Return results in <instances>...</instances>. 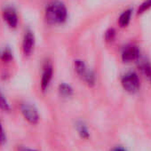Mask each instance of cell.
Returning a JSON list of instances; mask_svg holds the SVG:
<instances>
[{
	"label": "cell",
	"mask_w": 151,
	"mask_h": 151,
	"mask_svg": "<svg viewBox=\"0 0 151 151\" xmlns=\"http://www.w3.org/2000/svg\"><path fill=\"white\" fill-rule=\"evenodd\" d=\"M66 6L60 0H53L45 8V20L51 25H62L68 20Z\"/></svg>",
	"instance_id": "cell-1"
},
{
	"label": "cell",
	"mask_w": 151,
	"mask_h": 151,
	"mask_svg": "<svg viewBox=\"0 0 151 151\" xmlns=\"http://www.w3.org/2000/svg\"><path fill=\"white\" fill-rule=\"evenodd\" d=\"M74 69L78 77L84 81L88 86L93 87L96 84V77L94 72L87 67L82 60H76L74 61Z\"/></svg>",
	"instance_id": "cell-2"
},
{
	"label": "cell",
	"mask_w": 151,
	"mask_h": 151,
	"mask_svg": "<svg viewBox=\"0 0 151 151\" xmlns=\"http://www.w3.org/2000/svg\"><path fill=\"white\" fill-rule=\"evenodd\" d=\"M121 85L127 93H137L140 87V81L138 74L134 71H128L124 73L121 78Z\"/></svg>",
	"instance_id": "cell-3"
},
{
	"label": "cell",
	"mask_w": 151,
	"mask_h": 151,
	"mask_svg": "<svg viewBox=\"0 0 151 151\" xmlns=\"http://www.w3.org/2000/svg\"><path fill=\"white\" fill-rule=\"evenodd\" d=\"M21 112L23 117L31 124H37L39 121V114L35 106L30 103L24 102L21 105Z\"/></svg>",
	"instance_id": "cell-4"
},
{
	"label": "cell",
	"mask_w": 151,
	"mask_h": 151,
	"mask_svg": "<svg viewBox=\"0 0 151 151\" xmlns=\"http://www.w3.org/2000/svg\"><path fill=\"white\" fill-rule=\"evenodd\" d=\"M53 76V68L51 63H45L44 66L43 73H42V78L40 82V87L43 92L46 91L51 84V81L52 79Z\"/></svg>",
	"instance_id": "cell-5"
},
{
	"label": "cell",
	"mask_w": 151,
	"mask_h": 151,
	"mask_svg": "<svg viewBox=\"0 0 151 151\" xmlns=\"http://www.w3.org/2000/svg\"><path fill=\"white\" fill-rule=\"evenodd\" d=\"M121 58L122 60L126 63L135 61L139 58V50L135 45H127L124 48L121 53Z\"/></svg>",
	"instance_id": "cell-6"
},
{
	"label": "cell",
	"mask_w": 151,
	"mask_h": 151,
	"mask_svg": "<svg viewBox=\"0 0 151 151\" xmlns=\"http://www.w3.org/2000/svg\"><path fill=\"white\" fill-rule=\"evenodd\" d=\"M35 47V36L31 30H27L22 40V52L25 56H29Z\"/></svg>",
	"instance_id": "cell-7"
},
{
	"label": "cell",
	"mask_w": 151,
	"mask_h": 151,
	"mask_svg": "<svg viewBox=\"0 0 151 151\" xmlns=\"http://www.w3.org/2000/svg\"><path fill=\"white\" fill-rule=\"evenodd\" d=\"M3 19L11 29H15L18 25V14L14 7H6L3 11Z\"/></svg>",
	"instance_id": "cell-8"
},
{
	"label": "cell",
	"mask_w": 151,
	"mask_h": 151,
	"mask_svg": "<svg viewBox=\"0 0 151 151\" xmlns=\"http://www.w3.org/2000/svg\"><path fill=\"white\" fill-rule=\"evenodd\" d=\"M58 91H59L60 95L64 97V98H69L74 93L73 87L69 84H67L65 82H62L59 85Z\"/></svg>",
	"instance_id": "cell-9"
},
{
	"label": "cell",
	"mask_w": 151,
	"mask_h": 151,
	"mask_svg": "<svg viewBox=\"0 0 151 151\" xmlns=\"http://www.w3.org/2000/svg\"><path fill=\"white\" fill-rule=\"evenodd\" d=\"M132 9H127L121 14L118 19V24L121 28H125L129 25L132 18Z\"/></svg>",
	"instance_id": "cell-10"
},
{
	"label": "cell",
	"mask_w": 151,
	"mask_h": 151,
	"mask_svg": "<svg viewBox=\"0 0 151 151\" xmlns=\"http://www.w3.org/2000/svg\"><path fill=\"white\" fill-rule=\"evenodd\" d=\"M77 130L79 133V135L83 138V139H88L90 137V133L88 131L87 126L85 124V123L83 122H78L77 124Z\"/></svg>",
	"instance_id": "cell-11"
},
{
	"label": "cell",
	"mask_w": 151,
	"mask_h": 151,
	"mask_svg": "<svg viewBox=\"0 0 151 151\" xmlns=\"http://www.w3.org/2000/svg\"><path fill=\"white\" fill-rule=\"evenodd\" d=\"M139 68L141 70V72L147 76V77H150L151 75V65L149 62H147V60H141L139 64Z\"/></svg>",
	"instance_id": "cell-12"
},
{
	"label": "cell",
	"mask_w": 151,
	"mask_h": 151,
	"mask_svg": "<svg viewBox=\"0 0 151 151\" xmlns=\"http://www.w3.org/2000/svg\"><path fill=\"white\" fill-rule=\"evenodd\" d=\"M13 57H14L13 52L9 48H5L0 52V59L3 61L9 62L13 60Z\"/></svg>",
	"instance_id": "cell-13"
},
{
	"label": "cell",
	"mask_w": 151,
	"mask_h": 151,
	"mask_svg": "<svg viewBox=\"0 0 151 151\" xmlns=\"http://www.w3.org/2000/svg\"><path fill=\"white\" fill-rule=\"evenodd\" d=\"M0 109H2L3 111L8 112L10 110V105L4 94L0 92Z\"/></svg>",
	"instance_id": "cell-14"
},
{
	"label": "cell",
	"mask_w": 151,
	"mask_h": 151,
	"mask_svg": "<svg viewBox=\"0 0 151 151\" xmlns=\"http://www.w3.org/2000/svg\"><path fill=\"white\" fill-rule=\"evenodd\" d=\"M151 8V0H145V1L139 6L138 9V14H141L147 11H148Z\"/></svg>",
	"instance_id": "cell-15"
},
{
	"label": "cell",
	"mask_w": 151,
	"mask_h": 151,
	"mask_svg": "<svg viewBox=\"0 0 151 151\" xmlns=\"http://www.w3.org/2000/svg\"><path fill=\"white\" fill-rule=\"evenodd\" d=\"M116 37V30L114 29H109L106 31L105 33V39L108 41V42H111L114 40Z\"/></svg>",
	"instance_id": "cell-16"
},
{
	"label": "cell",
	"mask_w": 151,
	"mask_h": 151,
	"mask_svg": "<svg viewBox=\"0 0 151 151\" xmlns=\"http://www.w3.org/2000/svg\"><path fill=\"white\" fill-rule=\"evenodd\" d=\"M6 141V136L5 133V131L3 129L2 124L0 122V145H4Z\"/></svg>",
	"instance_id": "cell-17"
},
{
	"label": "cell",
	"mask_w": 151,
	"mask_h": 151,
	"mask_svg": "<svg viewBox=\"0 0 151 151\" xmlns=\"http://www.w3.org/2000/svg\"><path fill=\"white\" fill-rule=\"evenodd\" d=\"M19 151H38V150L33 149V148H29V147H21L19 148Z\"/></svg>",
	"instance_id": "cell-18"
},
{
	"label": "cell",
	"mask_w": 151,
	"mask_h": 151,
	"mask_svg": "<svg viewBox=\"0 0 151 151\" xmlns=\"http://www.w3.org/2000/svg\"><path fill=\"white\" fill-rule=\"evenodd\" d=\"M113 151H126V150L124 148H123V147H116Z\"/></svg>",
	"instance_id": "cell-19"
},
{
	"label": "cell",
	"mask_w": 151,
	"mask_h": 151,
	"mask_svg": "<svg viewBox=\"0 0 151 151\" xmlns=\"http://www.w3.org/2000/svg\"><path fill=\"white\" fill-rule=\"evenodd\" d=\"M149 79H150V83H151V75H150V77H149Z\"/></svg>",
	"instance_id": "cell-20"
}]
</instances>
